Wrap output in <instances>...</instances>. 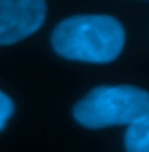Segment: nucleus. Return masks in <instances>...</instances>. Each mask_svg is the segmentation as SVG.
I'll use <instances>...</instances> for the list:
<instances>
[{
    "label": "nucleus",
    "mask_w": 149,
    "mask_h": 152,
    "mask_svg": "<svg viewBox=\"0 0 149 152\" xmlns=\"http://www.w3.org/2000/svg\"><path fill=\"white\" fill-rule=\"evenodd\" d=\"M53 49L67 60L109 63L125 46V30L107 14H81L60 23L51 37Z\"/></svg>",
    "instance_id": "nucleus-1"
},
{
    "label": "nucleus",
    "mask_w": 149,
    "mask_h": 152,
    "mask_svg": "<svg viewBox=\"0 0 149 152\" xmlns=\"http://www.w3.org/2000/svg\"><path fill=\"white\" fill-rule=\"evenodd\" d=\"M149 115V93L135 86H98L74 107V117L84 128L130 126Z\"/></svg>",
    "instance_id": "nucleus-2"
},
{
    "label": "nucleus",
    "mask_w": 149,
    "mask_h": 152,
    "mask_svg": "<svg viewBox=\"0 0 149 152\" xmlns=\"http://www.w3.org/2000/svg\"><path fill=\"white\" fill-rule=\"evenodd\" d=\"M46 19L44 0H0V46L30 37Z\"/></svg>",
    "instance_id": "nucleus-3"
},
{
    "label": "nucleus",
    "mask_w": 149,
    "mask_h": 152,
    "mask_svg": "<svg viewBox=\"0 0 149 152\" xmlns=\"http://www.w3.org/2000/svg\"><path fill=\"white\" fill-rule=\"evenodd\" d=\"M125 149L126 152H149V115L126 128Z\"/></svg>",
    "instance_id": "nucleus-4"
},
{
    "label": "nucleus",
    "mask_w": 149,
    "mask_h": 152,
    "mask_svg": "<svg viewBox=\"0 0 149 152\" xmlns=\"http://www.w3.org/2000/svg\"><path fill=\"white\" fill-rule=\"evenodd\" d=\"M13 114H14V103H13V100L4 91H0V131L5 128V124L11 119Z\"/></svg>",
    "instance_id": "nucleus-5"
}]
</instances>
